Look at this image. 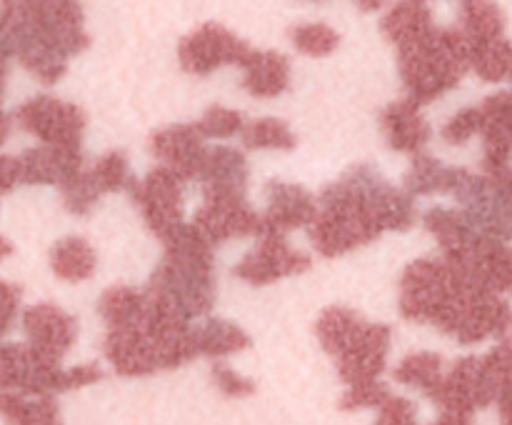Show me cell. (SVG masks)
I'll return each mask as SVG.
<instances>
[{
	"instance_id": "obj_25",
	"label": "cell",
	"mask_w": 512,
	"mask_h": 425,
	"mask_svg": "<svg viewBox=\"0 0 512 425\" xmlns=\"http://www.w3.org/2000/svg\"><path fill=\"white\" fill-rule=\"evenodd\" d=\"M95 265H98L95 250L90 248L88 240L78 235L60 238L50 248V268L65 283H83L95 273Z\"/></svg>"
},
{
	"instance_id": "obj_19",
	"label": "cell",
	"mask_w": 512,
	"mask_h": 425,
	"mask_svg": "<svg viewBox=\"0 0 512 425\" xmlns=\"http://www.w3.org/2000/svg\"><path fill=\"white\" fill-rule=\"evenodd\" d=\"M380 128L390 148L398 153H420L430 140L428 120L420 113V105L410 98L390 103L380 113Z\"/></svg>"
},
{
	"instance_id": "obj_40",
	"label": "cell",
	"mask_w": 512,
	"mask_h": 425,
	"mask_svg": "<svg viewBox=\"0 0 512 425\" xmlns=\"http://www.w3.org/2000/svg\"><path fill=\"white\" fill-rule=\"evenodd\" d=\"M213 383L218 385L220 393L230 395V398H248V395L255 393V380L235 373L233 368L223 363L213 365Z\"/></svg>"
},
{
	"instance_id": "obj_18",
	"label": "cell",
	"mask_w": 512,
	"mask_h": 425,
	"mask_svg": "<svg viewBox=\"0 0 512 425\" xmlns=\"http://www.w3.org/2000/svg\"><path fill=\"white\" fill-rule=\"evenodd\" d=\"M318 215V200L313 198L308 188L298 183H285L273 180L268 185V210H265V225L273 230L308 228Z\"/></svg>"
},
{
	"instance_id": "obj_33",
	"label": "cell",
	"mask_w": 512,
	"mask_h": 425,
	"mask_svg": "<svg viewBox=\"0 0 512 425\" xmlns=\"http://www.w3.org/2000/svg\"><path fill=\"white\" fill-rule=\"evenodd\" d=\"M290 43L298 53L310 55V58H328L338 50L340 35L325 23H300L290 28Z\"/></svg>"
},
{
	"instance_id": "obj_46",
	"label": "cell",
	"mask_w": 512,
	"mask_h": 425,
	"mask_svg": "<svg viewBox=\"0 0 512 425\" xmlns=\"http://www.w3.org/2000/svg\"><path fill=\"white\" fill-rule=\"evenodd\" d=\"M313 3H318V0H313Z\"/></svg>"
},
{
	"instance_id": "obj_39",
	"label": "cell",
	"mask_w": 512,
	"mask_h": 425,
	"mask_svg": "<svg viewBox=\"0 0 512 425\" xmlns=\"http://www.w3.org/2000/svg\"><path fill=\"white\" fill-rule=\"evenodd\" d=\"M418 420V408L413 400L403 398V395L390 393L383 403L378 405V423L383 425H410Z\"/></svg>"
},
{
	"instance_id": "obj_27",
	"label": "cell",
	"mask_w": 512,
	"mask_h": 425,
	"mask_svg": "<svg viewBox=\"0 0 512 425\" xmlns=\"http://www.w3.org/2000/svg\"><path fill=\"white\" fill-rule=\"evenodd\" d=\"M0 415L5 420H10V423L50 425L60 420V408L55 403V395L0 390Z\"/></svg>"
},
{
	"instance_id": "obj_12",
	"label": "cell",
	"mask_w": 512,
	"mask_h": 425,
	"mask_svg": "<svg viewBox=\"0 0 512 425\" xmlns=\"http://www.w3.org/2000/svg\"><path fill=\"white\" fill-rule=\"evenodd\" d=\"M260 243L235 265L233 273L250 285H270L288 275H300L310 270L313 258L300 253L288 243V233L268 228L258 235Z\"/></svg>"
},
{
	"instance_id": "obj_6",
	"label": "cell",
	"mask_w": 512,
	"mask_h": 425,
	"mask_svg": "<svg viewBox=\"0 0 512 425\" xmlns=\"http://www.w3.org/2000/svg\"><path fill=\"white\" fill-rule=\"evenodd\" d=\"M398 68L408 98L428 105L453 90L470 70V40L460 28H435L420 43L398 48Z\"/></svg>"
},
{
	"instance_id": "obj_29",
	"label": "cell",
	"mask_w": 512,
	"mask_h": 425,
	"mask_svg": "<svg viewBox=\"0 0 512 425\" xmlns=\"http://www.w3.org/2000/svg\"><path fill=\"white\" fill-rule=\"evenodd\" d=\"M470 70L488 83H500L512 75V43L505 35L483 43H470Z\"/></svg>"
},
{
	"instance_id": "obj_8",
	"label": "cell",
	"mask_w": 512,
	"mask_h": 425,
	"mask_svg": "<svg viewBox=\"0 0 512 425\" xmlns=\"http://www.w3.org/2000/svg\"><path fill=\"white\" fill-rule=\"evenodd\" d=\"M193 225L213 245L268 230L263 215L255 213L245 190L238 188H203V203L195 210Z\"/></svg>"
},
{
	"instance_id": "obj_21",
	"label": "cell",
	"mask_w": 512,
	"mask_h": 425,
	"mask_svg": "<svg viewBox=\"0 0 512 425\" xmlns=\"http://www.w3.org/2000/svg\"><path fill=\"white\" fill-rule=\"evenodd\" d=\"M380 30L395 48H405V45L420 43L430 33H435V20L425 3L403 0L385 13Z\"/></svg>"
},
{
	"instance_id": "obj_38",
	"label": "cell",
	"mask_w": 512,
	"mask_h": 425,
	"mask_svg": "<svg viewBox=\"0 0 512 425\" xmlns=\"http://www.w3.org/2000/svg\"><path fill=\"white\" fill-rule=\"evenodd\" d=\"M480 125H483V115H480L478 108H465L460 113H455L453 118L445 123L443 128V140L450 145H463L468 143L473 135L480 133Z\"/></svg>"
},
{
	"instance_id": "obj_4",
	"label": "cell",
	"mask_w": 512,
	"mask_h": 425,
	"mask_svg": "<svg viewBox=\"0 0 512 425\" xmlns=\"http://www.w3.org/2000/svg\"><path fill=\"white\" fill-rule=\"evenodd\" d=\"M475 285L478 283L445 255L420 258L405 268L400 280V313L405 320L435 325L440 333L450 335Z\"/></svg>"
},
{
	"instance_id": "obj_20",
	"label": "cell",
	"mask_w": 512,
	"mask_h": 425,
	"mask_svg": "<svg viewBox=\"0 0 512 425\" xmlns=\"http://www.w3.org/2000/svg\"><path fill=\"white\" fill-rule=\"evenodd\" d=\"M243 88L253 98H278L290 88V60L275 50H255L243 68Z\"/></svg>"
},
{
	"instance_id": "obj_35",
	"label": "cell",
	"mask_w": 512,
	"mask_h": 425,
	"mask_svg": "<svg viewBox=\"0 0 512 425\" xmlns=\"http://www.w3.org/2000/svg\"><path fill=\"white\" fill-rule=\"evenodd\" d=\"M195 125H198L203 138H233V135H240L245 120L238 110L213 105V108H208V113H205Z\"/></svg>"
},
{
	"instance_id": "obj_26",
	"label": "cell",
	"mask_w": 512,
	"mask_h": 425,
	"mask_svg": "<svg viewBox=\"0 0 512 425\" xmlns=\"http://www.w3.org/2000/svg\"><path fill=\"white\" fill-rule=\"evenodd\" d=\"M193 338L198 355H208V358H225L253 345L243 328L220 318H208L205 323L193 325Z\"/></svg>"
},
{
	"instance_id": "obj_37",
	"label": "cell",
	"mask_w": 512,
	"mask_h": 425,
	"mask_svg": "<svg viewBox=\"0 0 512 425\" xmlns=\"http://www.w3.org/2000/svg\"><path fill=\"white\" fill-rule=\"evenodd\" d=\"M100 195L103 193L98 190V185H95L93 180H90V175L83 170L73 183H68L63 188V203L73 215H85L90 213V208H93L95 203H98Z\"/></svg>"
},
{
	"instance_id": "obj_43",
	"label": "cell",
	"mask_w": 512,
	"mask_h": 425,
	"mask_svg": "<svg viewBox=\"0 0 512 425\" xmlns=\"http://www.w3.org/2000/svg\"><path fill=\"white\" fill-rule=\"evenodd\" d=\"M353 3L358 5V8L363 10V13H375V10L383 8L385 0H353Z\"/></svg>"
},
{
	"instance_id": "obj_17",
	"label": "cell",
	"mask_w": 512,
	"mask_h": 425,
	"mask_svg": "<svg viewBox=\"0 0 512 425\" xmlns=\"http://www.w3.org/2000/svg\"><path fill=\"white\" fill-rule=\"evenodd\" d=\"M203 140L205 138L200 135L195 123L170 125V128L153 133V138H150V153L165 168L173 170L183 183H188V180H195V175H198V165L205 150Z\"/></svg>"
},
{
	"instance_id": "obj_3",
	"label": "cell",
	"mask_w": 512,
	"mask_h": 425,
	"mask_svg": "<svg viewBox=\"0 0 512 425\" xmlns=\"http://www.w3.org/2000/svg\"><path fill=\"white\" fill-rule=\"evenodd\" d=\"M163 245V263L155 268L148 290L188 320L208 318L215 308V245L193 223L170 230Z\"/></svg>"
},
{
	"instance_id": "obj_10",
	"label": "cell",
	"mask_w": 512,
	"mask_h": 425,
	"mask_svg": "<svg viewBox=\"0 0 512 425\" xmlns=\"http://www.w3.org/2000/svg\"><path fill=\"white\" fill-rule=\"evenodd\" d=\"M125 190L160 240L183 223V180L170 168L150 170L143 180H128Z\"/></svg>"
},
{
	"instance_id": "obj_1",
	"label": "cell",
	"mask_w": 512,
	"mask_h": 425,
	"mask_svg": "<svg viewBox=\"0 0 512 425\" xmlns=\"http://www.w3.org/2000/svg\"><path fill=\"white\" fill-rule=\"evenodd\" d=\"M415 215L408 190L390 185L373 165H358L323 190L318 215L308 225L310 243L320 255L335 258L373 243L383 230H410Z\"/></svg>"
},
{
	"instance_id": "obj_7",
	"label": "cell",
	"mask_w": 512,
	"mask_h": 425,
	"mask_svg": "<svg viewBox=\"0 0 512 425\" xmlns=\"http://www.w3.org/2000/svg\"><path fill=\"white\" fill-rule=\"evenodd\" d=\"M103 378L98 365L60 368V360L48 358L30 343L0 345V390L15 393L55 395L73 388H85Z\"/></svg>"
},
{
	"instance_id": "obj_13",
	"label": "cell",
	"mask_w": 512,
	"mask_h": 425,
	"mask_svg": "<svg viewBox=\"0 0 512 425\" xmlns=\"http://www.w3.org/2000/svg\"><path fill=\"white\" fill-rule=\"evenodd\" d=\"M103 350L115 373L125 375V378H143V375H153L158 370L153 343L143 325V310L128 323L108 325Z\"/></svg>"
},
{
	"instance_id": "obj_14",
	"label": "cell",
	"mask_w": 512,
	"mask_h": 425,
	"mask_svg": "<svg viewBox=\"0 0 512 425\" xmlns=\"http://www.w3.org/2000/svg\"><path fill=\"white\" fill-rule=\"evenodd\" d=\"M448 260L460 265L473 283L493 293L512 290V248L505 245V240L480 233L463 255Z\"/></svg>"
},
{
	"instance_id": "obj_23",
	"label": "cell",
	"mask_w": 512,
	"mask_h": 425,
	"mask_svg": "<svg viewBox=\"0 0 512 425\" xmlns=\"http://www.w3.org/2000/svg\"><path fill=\"white\" fill-rule=\"evenodd\" d=\"M195 180L203 188H238L248 190V160L235 148H205Z\"/></svg>"
},
{
	"instance_id": "obj_36",
	"label": "cell",
	"mask_w": 512,
	"mask_h": 425,
	"mask_svg": "<svg viewBox=\"0 0 512 425\" xmlns=\"http://www.w3.org/2000/svg\"><path fill=\"white\" fill-rule=\"evenodd\" d=\"M390 395L388 385L380 383L378 378L375 380H365V383H355L348 385V390L340 398V410L350 413V410H360V408H378L385 398Z\"/></svg>"
},
{
	"instance_id": "obj_45",
	"label": "cell",
	"mask_w": 512,
	"mask_h": 425,
	"mask_svg": "<svg viewBox=\"0 0 512 425\" xmlns=\"http://www.w3.org/2000/svg\"><path fill=\"white\" fill-rule=\"evenodd\" d=\"M10 253H13V243H10L8 238H3V235H0V260L8 258Z\"/></svg>"
},
{
	"instance_id": "obj_30",
	"label": "cell",
	"mask_w": 512,
	"mask_h": 425,
	"mask_svg": "<svg viewBox=\"0 0 512 425\" xmlns=\"http://www.w3.org/2000/svg\"><path fill=\"white\" fill-rule=\"evenodd\" d=\"M393 375L398 383L408 385V388H418L428 395L445 375V360L438 353H430V350L410 353L408 358L400 360Z\"/></svg>"
},
{
	"instance_id": "obj_15",
	"label": "cell",
	"mask_w": 512,
	"mask_h": 425,
	"mask_svg": "<svg viewBox=\"0 0 512 425\" xmlns=\"http://www.w3.org/2000/svg\"><path fill=\"white\" fill-rule=\"evenodd\" d=\"M23 330L28 343L53 360H63V355L78 340V323L73 315L53 303H40L25 310Z\"/></svg>"
},
{
	"instance_id": "obj_42",
	"label": "cell",
	"mask_w": 512,
	"mask_h": 425,
	"mask_svg": "<svg viewBox=\"0 0 512 425\" xmlns=\"http://www.w3.org/2000/svg\"><path fill=\"white\" fill-rule=\"evenodd\" d=\"M20 185V160L10 155H0V195Z\"/></svg>"
},
{
	"instance_id": "obj_11",
	"label": "cell",
	"mask_w": 512,
	"mask_h": 425,
	"mask_svg": "<svg viewBox=\"0 0 512 425\" xmlns=\"http://www.w3.org/2000/svg\"><path fill=\"white\" fill-rule=\"evenodd\" d=\"M15 120L23 130L45 145H68L80 148L85 130V113L73 103L50 98V95H35L25 100L15 113Z\"/></svg>"
},
{
	"instance_id": "obj_2",
	"label": "cell",
	"mask_w": 512,
	"mask_h": 425,
	"mask_svg": "<svg viewBox=\"0 0 512 425\" xmlns=\"http://www.w3.org/2000/svg\"><path fill=\"white\" fill-rule=\"evenodd\" d=\"M0 33L43 85L58 83L68 60L90 48L80 0H0Z\"/></svg>"
},
{
	"instance_id": "obj_34",
	"label": "cell",
	"mask_w": 512,
	"mask_h": 425,
	"mask_svg": "<svg viewBox=\"0 0 512 425\" xmlns=\"http://www.w3.org/2000/svg\"><path fill=\"white\" fill-rule=\"evenodd\" d=\"M90 180L98 185L100 193H115V190H123L130 180V163L125 158V153L120 150H110L103 158L95 160L93 168L88 170Z\"/></svg>"
},
{
	"instance_id": "obj_44",
	"label": "cell",
	"mask_w": 512,
	"mask_h": 425,
	"mask_svg": "<svg viewBox=\"0 0 512 425\" xmlns=\"http://www.w3.org/2000/svg\"><path fill=\"white\" fill-rule=\"evenodd\" d=\"M8 133H10V118L5 115V110L0 108V145L8 140Z\"/></svg>"
},
{
	"instance_id": "obj_32",
	"label": "cell",
	"mask_w": 512,
	"mask_h": 425,
	"mask_svg": "<svg viewBox=\"0 0 512 425\" xmlns=\"http://www.w3.org/2000/svg\"><path fill=\"white\" fill-rule=\"evenodd\" d=\"M145 305V290H135L130 285H115L108 288L100 298V315H103L105 325H120L133 320L135 315L143 310Z\"/></svg>"
},
{
	"instance_id": "obj_28",
	"label": "cell",
	"mask_w": 512,
	"mask_h": 425,
	"mask_svg": "<svg viewBox=\"0 0 512 425\" xmlns=\"http://www.w3.org/2000/svg\"><path fill=\"white\" fill-rule=\"evenodd\" d=\"M460 30L470 43L505 35V13L495 0H460Z\"/></svg>"
},
{
	"instance_id": "obj_41",
	"label": "cell",
	"mask_w": 512,
	"mask_h": 425,
	"mask_svg": "<svg viewBox=\"0 0 512 425\" xmlns=\"http://www.w3.org/2000/svg\"><path fill=\"white\" fill-rule=\"evenodd\" d=\"M20 308V285L0 278V338L13 328Z\"/></svg>"
},
{
	"instance_id": "obj_31",
	"label": "cell",
	"mask_w": 512,
	"mask_h": 425,
	"mask_svg": "<svg viewBox=\"0 0 512 425\" xmlns=\"http://www.w3.org/2000/svg\"><path fill=\"white\" fill-rule=\"evenodd\" d=\"M243 145L250 150H293L295 135L280 118H258L240 130Z\"/></svg>"
},
{
	"instance_id": "obj_24",
	"label": "cell",
	"mask_w": 512,
	"mask_h": 425,
	"mask_svg": "<svg viewBox=\"0 0 512 425\" xmlns=\"http://www.w3.org/2000/svg\"><path fill=\"white\" fill-rule=\"evenodd\" d=\"M425 228L438 240L445 258H458V255H463L480 235L473 228V223L465 218L463 210L450 208H430L425 213Z\"/></svg>"
},
{
	"instance_id": "obj_22",
	"label": "cell",
	"mask_w": 512,
	"mask_h": 425,
	"mask_svg": "<svg viewBox=\"0 0 512 425\" xmlns=\"http://www.w3.org/2000/svg\"><path fill=\"white\" fill-rule=\"evenodd\" d=\"M470 170L463 168H450V165L440 163L438 158H430L423 150L413 155V168H410L408 178H405V190L410 195H433L445 193L455 195L463 188L465 178Z\"/></svg>"
},
{
	"instance_id": "obj_9",
	"label": "cell",
	"mask_w": 512,
	"mask_h": 425,
	"mask_svg": "<svg viewBox=\"0 0 512 425\" xmlns=\"http://www.w3.org/2000/svg\"><path fill=\"white\" fill-rule=\"evenodd\" d=\"M255 48L218 23H205L185 35L178 45V60L185 73L210 75L223 65L245 68Z\"/></svg>"
},
{
	"instance_id": "obj_16",
	"label": "cell",
	"mask_w": 512,
	"mask_h": 425,
	"mask_svg": "<svg viewBox=\"0 0 512 425\" xmlns=\"http://www.w3.org/2000/svg\"><path fill=\"white\" fill-rule=\"evenodd\" d=\"M20 183L65 188L83 173V150L68 145H40L20 155Z\"/></svg>"
},
{
	"instance_id": "obj_5",
	"label": "cell",
	"mask_w": 512,
	"mask_h": 425,
	"mask_svg": "<svg viewBox=\"0 0 512 425\" xmlns=\"http://www.w3.org/2000/svg\"><path fill=\"white\" fill-rule=\"evenodd\" d=\"M315 335L348 385L380 378L388 368L393 333L388 325L368 323L355 310L328 308L315 325Z\"/></svg>"
}]
</instances>
